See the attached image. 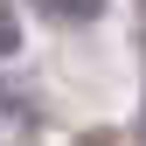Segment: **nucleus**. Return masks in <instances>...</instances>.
<instances>
[{"mask_svg": "<svg viewBox=\"0 0 146 146\" xmlns=\"http://www.w3.org/2000/svg\"><path fill=\"white\" fill-rule=\"evenodd\" d=\"M35 14H49V21H98L104 0H28Z\"/></svg>", "mask_w": 146, "mask_h": 146, "instance_id": "1", "label": "nucleus"}, {"mask_svg": "<svg viewBox=\"0 0 146 146\" xmlns=\"http://www.w3.org/2000/svg\"><path fill=\"white\" fill-rule=\"evenodd\" d=\"M14 49H21V21H14V7L0 0V63H7Z\"/></svg>", "mask_w": 146, "mask_h": 146, "instance_id": "2", "label": "nucleus"}, {"mask_svg": "<svg viewBox=\"0 0 146 146\" xmlns=\"http://www.w3.org/2000/svg\"><path fill=\"white\" fill-rule=\"evenodd\" d=\"M84 146H111V139H84Z\"/></svg>", "mask_w": 146, "mask_h": 146, "instance_id": "3", "label": "nucleus"}]
</instances>
